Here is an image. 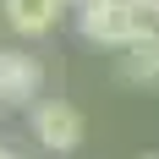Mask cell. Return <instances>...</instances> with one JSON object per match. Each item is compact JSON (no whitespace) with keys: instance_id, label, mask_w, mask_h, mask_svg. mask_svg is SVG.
Masks as SVG:
<instances>
[{"instance_id":"obj_4","label":"cell","mask_w":159,"mask_h":159,"mask_svg":"<svg viewBox=\"0 0 159 159\" xmlns=\"http://www.w3.org/2000/svg\"><path fill=\"white\" fill-rule=\"evenodd\" d=\"M55 16H61V0H6V22H11L16 33H28V39L49 33Z\"/></svg>"},{"instance_id":"obj_3","label":"cell","mask_w":159,"mask_h":159,"mask_svg":"<svg viewBox=\"0 0 159 159\" xmlns=\"http://www.w3.org/2000/svg\"><path fill=\"white\" fill-rule=\"evenodd\" d=\"M126 6H132V0H82V6H77L82 39L110 44V49H126Z\"/></svg>"},{"instance_id":"obj_1","label":"cell","mask_w":159,"mask_h":159,"mask_svg":"<svg viewBox=\"0 0 159 159\" xmlns=\"http://www.w3.org/2000/svg\"><path fill=\"white\" fill-rule=\"evenodd\" d=\"M33 137L49 154H71L82 143V110L66 104V99H39L33 104Z\"/></svg>"},{"instance_id":"obj_5","label":"cell","mask_w":159,"mask_h":159,"mask_svg":"<svg viewBox=\"0 0 159 159\" xmlns=\"http://www.w3.org/2000/svg\"><path fill=\"white\" fill-rule=\"evenodd\" d=\"M159 44V0H132L126 6V49Z\"/></svg>"},{"instance_id":"obj_6","label":"cell","mask_w":159,"mask_h":159,"mask_svg":"<svg viewBox=\"0 0 159 159\" xmlns=\"http://www.w3.org/2000/svg\"><path fill=\"white\" fill-rule=\"evenodd\" d=\"M121 77L126 82H159V44L126 49V55H121Z\"/></svg>"},{"instance_id":"obj_7","label":"cell","mask_w":159,"mask_h":159,"mask_svg":"<svg viewBox=\"0 0 159 159\" xmlns=\"http://www.w3.org/2000/svg\"><path fill=\"white\" fill-rule=\"evenodd\" d=\"M0 159H16V154H11V148H6V143H0Z\"/></svg>"},{"instance_id":"obj_2","label":"cell","mask_w":159,"mask_h":159,"mask_svg":"<svg viewBox=\"0 0 159 159\" xmlns=\"http://www.w3.org/2000/svg\"><path fill=\"white\" fill-rule=\"evenodd\" d=\"M44 88V66L22 49H0V110H22Z\"/></svg>"},{"instance_id":"obj_8","label":"cell","mask_w":159,"mask_h":159,"mask_svg":"<svg viewBox=\"0 0 159 159\" xmlns=\"http://www.w3.org/2000/svg\"><path fill=\"white\" fill-rule=\"evenodd\" d=\"M61 6H82V0H61Z\"/></svg>"}]
</instances>
